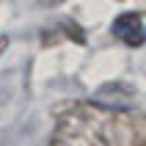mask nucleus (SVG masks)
<instances>
[{
	"mask_svg": "<svg viewBox=\"0 0 146 146\" xmlns=\"http://www.w3.org/2000/svg\"><path fill=\"white\" fill-rule=\"evenodd\" d=\"M50 146H108L102 116L91 108H74L61 116Z\"/></svg>",
	"mask_w": 146,
	"mask_h": 146,
	"instance_id": "obj_1",
	"label": "nucleus"
},
{
	"mask_svg": "<svg viewBox=\"0 0 146 146\" xmlns=\"http://www.w3.org/2000/svg\"><path fill=\"white\" fill-rule=\"evenodd\" d=\"M113 36L127 47H141L146 41V28H143V17L135 11H124L113 19Z\"/></svg>",
	"mask_w": 146,
	"mask_h": 146,
	"instance_id": "obj_2",
	"label": "nucleus"
},
{
	"mask_svg": "<svg viewBox=\"0 0 146 146\" xmlns=\"http://www.w3.org/2000/svg\"><path fill=\"white\" fill-rule=\"evenodd\" d=\"M39 3H44V6H58V3H64V0H39Z\"/></svg>",
	"mask_w": 146,
	"mask_h": 146,
	"instance_id": "obj_3",
	"label": "nucleus"
},
{
	"mask_svg": "<svg viewBox=\"0 0 146 146\" xmlns=\"http://www.w3.org/2000/svg\"><path fill=\"white\" fill-rule=\"evenodd\" d=\"M138 146H146V143H138Z\"/></svg>",
	"mask_w": 146,
	"mask_h": 146,
	"instance_id": "obj_4",
	"label": "nucleus"
}]
</instances>
